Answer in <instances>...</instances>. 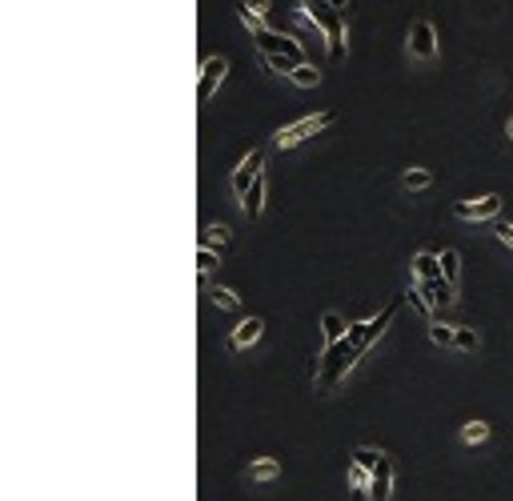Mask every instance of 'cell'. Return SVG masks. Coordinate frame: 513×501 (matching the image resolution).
<instances>
[{
    "label": "cell",
    "instance_id": "6da1fadb",
    "mask_svg": "<svg viewBox=\"0 0 513 501\" xmlns=\"http://www.w3.org/2000/svg\"><path fill=\"white\" fill-rule=\"evenodd\" d=\"M365 353L357 349V345H349V341H341V345H333V349L321 353V361H317V393H333V389L349 377V369L357 361H361Z\"/></svg>",
    "mask_w": 513,
    "mask_h": 501
},
{
    "label": "cell",
    "instance_id": "5bb4252c",
    "mask_svg": "<svg viewBox=\"0 0 513 501\" xmlns=\"http://www.w3.org/2000/svg\"><path fill=\"white\" fill-rule=\"evenodd\" d=\"M397 305H401V301H393V305H389V309H381V313H377L373 321H365V349H369V345H373V341L389 329V321L397 317Z\"/></svg>",
    "mask_w": 513,
    "mask_h": 501
},
{
    "label": "cell",
    "instance_id": "d6986e66",
    "mask_svg": "<svg viewBox=\"0 0 513 501\" xmlns=\"http://www.w3.org/2000/svg\"><path fill=\"white\" fill-rule=\"evenodd\" d=\"M209 297H213V305H217V309H225V313H237V309H241V297L233 293V289H225V285L209 289Z\"/></svg>",
    "mask_w": 513,
    "mask_h": 501
},
{
    "label": "cell",
    "instance_id": "ac0fdd59",
    "mask_svg": "<svg viewBox=\"0 0 513 501\" xmlns=\"http://www.w3.org/2000/svg\"><path fill=\"white\" fill-rule=\"evenodd\" d=\"M277 473H281V461H277V457H261V461L249 465V477H253V481H273Z\"/></svg>",
    "mask_w": 513,
    "mask_h": 501
},
{
    "label": "cell",
    "instance_id": "3957f363",
    "mask_svg": "<svg viewBox=\"0 0 513 501\" xmlns=\"http://www.w3.org/2000/svg\"><path fill=\"white\" fill-rule=\"evenodd\" d=\"M337 121L333 113H313V116H301V121H293V125H285L281 133L273 137V145L277 149H297L301 140H309V137H317L321 128H329Z\"/></svg>",
    "mask_w": 513,
    "mask_h": 501
},
{
    "label": "cell",
    "instance_id": "f546056e",
    "mask_svg": "<svg viewBox=\"0 0 513 501\" xmlns=\"http://www.w3.org/2000/svg\"><path fill=\"white\" fill-rule=\"evenodd\" d=\"M509 137H513V116H509Z\"/></svg>",
    "mask_w": 513,
    "mask_h": 501
},
{
    "label": "cell",
    "instance_id": "44dd1931",
    "mask_svg": "<svg viewBox=\"0 0 513 501\" xmlns=\"http://www.w3.org/2000/svg\"><path fill=\"white\" fill-rule=\"evenodd\" d=\"M261 64L269 68V73H281V76H293V73L301 68L293 56H261Z\"/></svg>",
    "mask_w": 513,
    "mask_h": 501
},
{
    "label": "cell",
    "instance_id": "e0dca14e",
    "mask_svg": "<svg viewBox=\"0 0 513 501\" xmlns=\"http://www.w3.org/2000/svg\"><path fill=\"white\" fill-rule=\"evenodd\" d=\"M217 245H221V249L229 245V225H205V233H200V249L217 253Z\"/></svg>",
    "mask_w": 513,
    "mask_h": 501
},
{
    "label": "cell",
    "instance_id": "8fae6325",
    "mask_svg": "<svg viewBox=\"0 0 513 501\" xmlns=\"http://www.w3.org/2000/svg\"><path fill=\"white\" fill-rule=\"evenodd\" d=\"M345 333H349L345 317L329 309V313L321 317V345H325V349H333V345H341V341H345Z\"/></svg>",
    "mask_w": 513,
    "mask_h": 501
},
{
    "label": "cell",
    "instance_id": "f1b7e54d",
    "mask_svg": "<svg viewBox=\"0 0 513 501\" xmlns=\"http://www.w3.org/2000/svg\"><path fill=\"white\" fill-rule=\"evenodd\" d=\"M497 237L505 241V245H513V225L509 221H497Z\"/></svg>",
    "mask_w": 513,
    "mask_h": 501
},
{
    "label": "cell",
    "instance_id": "484cf974",
    "mask_svg": "<svg viewBox=\"0 0 513 501\" xmlns=\"http://www.w3.org/2000/svg\"><path fill=\"white\" fill-rule=\"evenodd\" d=\"M217 265H221V253H213V249H197V273L205 277V273H213Z\"/></svg>",
    "mask_w": 513,
    "mask_h": 501
},
{
    "label": "cell",
    "instance_id": "9a60e30c",
    "mask_svg": "<svg viewBox=\"0 0 513 501\" xmlns=\"http://www.w3.org/2000/svg\"><path fill=\"white\" fill-rule=\"evenodd\" d=\"M237 16H241V25L245 28H253V37H261L265 32V4H237Z\"/></svg>",
    "mask_w": 513,
    "mask_h": 501
},
{
    "label": "cell",
    "instance_id": "83f0119b",
    "mask_svg": "<svg viewBox=\"0 0 513 501\" xmlns=\"http://www.w3.org/2000/svg\"><path fill=\"white\" fill-rule=\"evenodd\" d=\"M453 345H457V349H465V353L477 349V333H473V329H457V341H453Z\"/></svg>",
    "mask_w": 513,
    "mask_h": 501
},
{
    "label": "cell",
    "instance_id": "8992f818",
    "mask_svg": "<svg viewBox=\"0 0 513 501\" xmlns=\"http://www.w3.org/2000/svg\"><path fill=\"white\" fill-rule=\"evenodd\" d=\"M225 73H229V61H225V56H209V61L200 64V85H197V100H200V104L213 97L217 88H221Z\"/></svg>",
    "mask_w": 513,
    "mask_h": 501
},
{
    "label": "cell",
    "instance_id": "30bf717a",
    "mask_svg": "<svg viewBox=\"0 0 513 501\" xmlns=\"http://www.w3.org/2000/svg\"><path fill=\"white\" fill-rule=\"evenodd\" d=\"M393 497V461L381 457V465L373 469V485H369V501H389Z\"/></svg>",
    "mask_w": 513,
    "mask_h": 501
},
{
    "label": "cell",
    "instance_id": "7402d4cb",
    "mask_svg": "<svg viewBox=\"0 0 513 501\" xmlns=\"http://www.w3.org/2000/svg\"><path fill=\"white\" fill-rule=\"evenodd\" d=\"M485 437H489L485 421H465V425H461V441H465V445H481Z\"/></svg>",
    "mask_w": 513,
    "mask_h": 501
},
{
    "label": "cell",
    "instance_id": "cb8c5ba5",
    "mask_svg": "<svg viewBox=\"0 0 513 501\" xmlns=\"http://www.w3.org/2000/svg\"><path fill=\"white\" fill-rule=\"evenodd\" d=\"M401 185H405V188H429V185H433V173H429V169H405Z\"/></svg>",
    "mask_w": 513,
    "mask_h": 501
},
{
    "label": "cell",
    "instance_id": "52a82bcc",
    "mask_svg": "<svg viewBox=\"0 0 513 501\" xmlns=\"http://www.w3.org/2000/svg\"><path fill=\"white\" fill-rule=\"evenodd\" d=\"M409 52L417 61H433L437 56V32H433L429 20H414V28H409Z\"/></svg>",
    "mask_w": 513,
    "mask_h": 501
},
{
    "label": "cell",
    "instance_id": "ffe728a7",
    "mask_svg": "<svg viewBox=\"0 0 513 501\" xmlns=\"http://www.w3.org/2000/svg\"><path fill=\"white\" fill-rule=\"evenodd\" d=\"M441 257V277L449 281V285H457V273H461V257H457V249H445L437 253Z\"/></svg>",
    "mask_w": 513,
    "mask_h": 501
},
{
    "label": "cell",
    "instance_id": "2e32d148",
    "mask_svg": "<svg viewBox=\"0 0 513 501\" xmlns=\"http://www.w3.org/2000/svg\"><path fill=\"white\" fill-rule=\"evenodd\" d=\"M417 289H421V293L429 297V305H433V309H437V305H449V301H453V285L445 281V277H441V281H429V285H417Z\"/></svg>",
    "mask_w": 513,
    "mask_h": 501
},
{
    "label": "cell",
    "instance_id": "4316f807",
    "mask_svg": "<svg viewBox=\"0 0 513 501\" xmlns=\"http://www.w3.org/2000/svg\"><path fill=\"white\" fill-rule=\"evenodd\" d=\"M429 337H433V345H453V341H457V329L433 321V325H429Z\"/></svg>",
    "mask_w": 513,
    "mask_h": 501
},
{
    "label": "cell",
    "instance_id": "9c48e42d",
    "mask_svg": "<svg viewBox=\"0 0 513 501\" xmlns=\"http://www.w3.org/2000/svg\"><path fill=\"white\" fill-rule=\"evenodd\" d=\"M265 333V321L261 317H245L237 329H233V337H229V349L237 353V349H249V345H257Z\"/></svg>",
    "mask_w": 513,
    "mask_h": 501
},
{
    "label": "cell",
    "instance_id": "277c9868",
    "mask_svg": "<svg viewBox=\"0 0 513 501\" xmlns=\"http://www.w3.org/2000/svg\"><path fill=\"white\" fill-rule=\"evenodd\" d=\"M253 40H257V52H261V56H293L297 64H309V61H305V49H301L293 37H285V32L265 28L261 37H253Z\"/></svg>",
    "mask_w": 513,
    "mask_h": 501
},
{
    "label": "cell",
    "instance_id": "d4e9b609",
    "mask_svg": "<svg viewBox=\"0 0 513 501\" xmlns=\"http://www.w3.org/2000/svg\"><path fill=\"white\" fill-rule=\"evenodd\" d=\"M381 457H385V453H377V449H369V445H361V449L353 453V465H361V469H369V473H373L377 465H381Z\"/></svg>",
    "mask_w": 513,
    "mask_h": 501
},
{
    "label": "cell",
    "instance_id": "4fadbf2b",
    "mask_svg": "<svg viewBox=\"0 0 513 501\" xmlns=\"http://www.w3.org/2000/svg\"><path fill=\"white\" fill-rule=\"evenodd\" d=\"M265 173L257 176V185L249 188V193H245V200H241V209H245V217H249V221H257V217L265 213Z\"/></svg>",
    "mask_w": 513,
    "mask_h": 501
},
{
    "label": "cell",
    "instance_id": "ba28073f",
    "mask_svg": "<svg viewBox=\"0 0 513 501\" xmlns=\"http://www.w3.org/2000/svg\"><path fill=\"white\" fill-rule=\"evenodd\" d=\"M261 164H265V152H261V149H253L249 157L241 161V169L233 173V193H237L241 200H245V193L257 185V176H261Z\"/></svg>",
    "mask_w": 513,
    "mask_h": 501
},
{
    "label": "cell",
    "instance_id": "7a4b0ae2",
    "mask_svg": "<svg viewBox=\"0 0 513 501\" xmlns=\"http://www.w3.org/2000/svg\"><path fill=\"white\" fill-rule=\"evenodd\" d=\"M297 13L305 16V20H313V25L325 32L329 56L341 61V56H345V20H349V13H345V8H325V4H297Z\"/></svg>",
    "mask_w": 513,
    "mask_h": 501
},
{
    "label": "cell",
    "instance_id": "7c38bea8",
    "mask_svg": "<svg viewBox=\"0 0 513 501\" xmlns=\"http://www.w3.org/2000/svg\"><path fill=\"white\" fill-rule=\"evenodd\" d=\"M414 277L421 281V285L441 281V257L437 253H414Z\"/></svg>",
    "mask_w": 513,
    "mask_h": 501
},
{
    "label": "cell",
    "instance_id": "603a6c76",
    "mask_svg": "<svg viewBox=\"0 0 513 501\" xmlns=\"http://www.w3.org/2000/svg\"><path fill=\"white\" fill-rule=\"evenodd\" d=\"M289 80H293L297 88H317V85H321V73H317L313 64H301V68L289 76Z\"/></svg>",
    "mask_w": 513,
    "mask_h": 501
},
{
    "label": "cell",
    "instance_id": "5b68a950",
    "mask_svg": "<svg viewBox=\"0 0 513 501\" xmlns=\"http://www.w3.org/2000/svg\"><path fill=\"white\" fill-rule=\"evenodd\" d=\"M501 213V197L497 193H489L481 200H461V205H453V217L457 221H497Z\"/></svg>",
    "mask_w": 513,
    "mask_h": 501
}]
</instances>
